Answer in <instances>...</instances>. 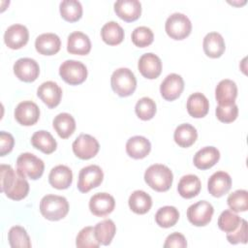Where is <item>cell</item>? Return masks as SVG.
<instances>
[{"instance_id": "obj_6", "label": "cell", "mask_w": 248, "mask_h": 248, "mask_svg": "<svg viewBox=\"0 0 248 248\" xmlns=\"http://www.w3.org/2000/svg\"><path fill=\"white\" fill-rule=\"evenodd\" d=\"M165 30L173 40H183L192 30V23L187 16L182 13H173L166 20Z\"/></svg>"}, {"instance_id": "obj_36", "label": "cell", "mask_w": 248, "mask_h": 248, "mask_svg": "<svg viewBox=\"0 0 248 248\" xmlns=\"http://www.w3.org/2000/svg\"><path fill=\"white\" fill-rule=\"evenodd\" d=\"M179 219V211L176 207L166 205L160 207L155 214V221L162 228H170L176 224Z\"/></svg>"}, {"instance_id": "obj_33", "label": "cell", "mask_w": 248, "mask_h": 248, "mask_svg": "<svg viewBox=\"0 0 248 248\" xmlns=\"http://www.w3.org/2000/svg\"><path fill=\"white\" fill-rule=\"evenodd\" d=\"M116 232V226L110 219L98 222L94 227L95 237L102 245H109Z\"/></svg>"}, {"instance_id": "obj_3", "label": "cell", "mask_w": 248, "mask_h": 248, "mask_svg": "<svg viewBox=\"0 0 248 248\" xmlns=\"http://www.w3.org/2000/svg\"><path fill=\"white\" fill-rule=\"evenodd\" d=\"M40 211L46 219L58 221L68 214L69 202L62 196L46 195L40 202Z\"/></svg>"}, {"instance_id": "obj_45", "label": "cell", "mask_w": 248, "mask_h": 248, "mask_svg": "<svg viewBox=\"0 0 248 248\" xmlns=\"http://www.w3.org/2000/svg\"><path fill=\"white\" fill-rule=\"evenodd\" d=\"M187 241L185 236L180 232H172L169 234L164 243V248H185Z\"/></svg>"}, {"instance_id": "obj_12", "label": "cell", "mask_w": 248, "mask_h": 248, "mask_svg": "<svg viewBox=\"0 0 248 248\" xmlns=\"http://www.w3.org/2000/svg\"><path fill=\"white\" fill-rule=\"evenodd\" d=\"M40 117V108L32 101H22L15 108L16 120L23 126L34 125Z\"/></svg>"}, {"instance_id": "obj_20", "label": "cell", "mask_w": 248, "mask_h": 248, "mask_svg": "<svg viewBox=\"0 0 248 248\" xmlns=\"http://www.w3.org/2000/svg\"><path fill=\"white\" fill-rule=\"evenodd\" d=\"M237 96V86L232 79H222L215 88V98L219 106H230L234 104Z\"/></svg>"}, {"instance_id": "obj_4", "label": "cell", "mask_w": 248, "mask_h": 248, "mask_svg": "<svg viewBox=\"0 0 248 248\" xmlns=\"http://www.w3.org/2000/svg\"><path fill=\"white\" fill-rule=\"evenodd\" d=\"M112 90L120 97H127L134 93L137 87V79L134 73L128 68L116 69L110 78Z\"/></svg>"}, {"instance_id": "obj_46", "label": "cell", "mask_w": 248, "mask_h": 248, "mask_svg": "<svg viewBox=\"0 0 248 248\" xmlns=\"http://www.w3.org/2000/svg\"><path fill=\"white\" fill-rule=\"evenodd\" d=\"M14 137L5 131L0 132V156H5L10 153L14 147Z\"/></svg>"}, {"instance_id": "obj_38", "label": "cell", "mask_w": 248, "mask_h": 248, "mask_svg": "<svg viewBox=\"0 0 248 248\" xmlns=\"http://www.w3.org/2000/svg\"><path fill=\"white\" fill-rule=\"evenodd\" d=\"M229 207L233 212H243L248 209V192L243 189L236 190L227 199Z\"/></svg>"}, {"instance_id": "obj_7", "label": "cell", "mask_w": 248, "mask_h": 248, "mask_svg": "<svg viewBox=\"0 0 248 248\" xmlns=\"http://www.w3.org/2000/svg\"><path fill=\"white\" fill-rule=\"evenodd\" d=\"M59 75L65 82L71 85H78L86 79L87 68L82 62L70 59L60 65Z\"/></svg>"}, {"instance_id": "obj_10", "label": "cell", "mask_w": 248, "mask_h": 248, "mask_svg": "<svg viewBox=\"0 0 248 248\" xmlns=\"http://www.w3.org/2000/svg\"><path fill=\"white\" fill-rule=\"evenodd\" d=\"M72 148L78 158L88 160L97 155L100 149V144L94 137L88 134H80L74 140Z\"/></svg>"}, {"instance_id": "obj_40", "label": "cell", "mask_w": 248, "mask_h": 248, "mask_svg": "<svg viewBox=\"0 0 248 248\" xmlns=\"http://www.w3.org/2000/svg\"><path fill=\"white\" fill-rule=\"evenodd\" d=\"M241 220L242 219L233 211L226 209L220 214L217 224L221 231L228 233L233 232L239 226Z\"/></svg>"}, {"instance_id": "obj_41", "label": "cell", "mask_w": 248, "mask_h": 248, "mask_svg": "<svg viewBox=\"0 0 248 248\" xmlns=\"http://www.w3.org/2000/svg\"><path fill=\"white\" fill-rule=\"evenodd\" d=\"M132 42L136 46L145 47L152 44L154 40V34L152 30L147 26H139L134 29L131 35Z\"/></svg>"}, {"instance_id": "obj_43", "label": "cell", "mask_w": 248, "mask_h": 248, "mask_svg": "<svg viewBox=\"0 0 248 248\" xmlns=\"http://www.w3.org/2000/svg\"><path fill=\"white\" fill-rule=\"evenodd\" d=\"M215 114L218 120L224 123H231L237 118L238 108L234 104L230 106H219L215 109Z\"/></svg>"}, {"instance_id": "obj_44", "label": "cell", "mask_w": 248, "mask_h": 248, "mask_svg": "<svg viewBox=\"0 0 248 248\" xmlns=\"http://www.w3.org/2000/svg\"><path fill=\"white\" fill-rule=\"evenodd\" d=\"M227 239L231 244H237L247 242V222L242 219L239 226L231 232L227 233Z\"/></svg>"}, {"instance_id": "obj_16", "label": "cell", "mask_w": 248, "mask_h": 248, "mask_svg": "<svg viewBox=\"0 0 248 248\" xmlns=\"http://www.w3.org/2000/svg\"><path fill=\"white\" fill-rule=\"evenodd\" d=\"M184 89V80L177 74H170L162 81L160 85V93L167 101L177 99Z\"/></svg>"}, {"instance_id": "obj_1", "label": "cell", "mask_w": 248, "mask_h": 248, "mask_svg": "<svg viewBox=\"0 0 248 248\" xmlns=\"http://www.w3.org/2000/svg\"><path fill=\"white\" fill-rule=\"evenodd\" d=\"M1 187L2 193L14 201L24 199L29 192V183L24 176L15 171L10 165L2 164L0 166Z\"/></svg>"}, {"instance_id": "obj_2", "label": "cell", "mask_w": 248, "mask_h": 248, "mask_svg": "<svg viewBox=\"0 0 248 248\" xmlns=\"http://www.w3.org/2000/svg\"><path fill=\"white\" fill-rule=\"evenodd\" d=\"M173 180L171 170L165 165L154 164L148 167L144 172V181L157 192L168 191Z\"/></svg>"}, {"instance_id": "obj_13", "label": "cell", "mask_w": 248, "mask_h": 248, "mask_svg": "<svg viewBox=\"0 0 248 248\" xmlns=\"http://www.w3.org/2000/svg\"><path fill=\"white\" fill-rule=\"evenodd\" d=\"M29 40V31L22 24H13L4 33V42L12 49H18L24 46Z\"/></svg>"}, {"instance_id": "obj_9", "label": "cell", "mask_w": 248, "mask_h": 248, "mask_svg": "<svg viewBox=\"0 0 248 248\" xmlns=\"http://www.w3.org/2000/svg\"><path fill=\"white\" fill-rule=\"evenodd\" d=\"M214 208L206 201H199L191 204L187 209V218L191 224L197 227L206 226L212 219Z\"/></svg>"}, {"instance_id": "obj_24", "label": "cell", "mask_w": 248, "mask_h": 248, "mask_svg": "<svg viewBox=\"0 0 248 248\" xmlns=\"http://www.w3.org/2000/svg\"><path fill=\"white\" fill-rule=\"evenodd\" d=\"M202 47L204 53L210 58L220 57L226 48L223 36L218 32L207 33L202 42Z\"/></svg>"}, {"instance_id": "obj_29", "label": "cell", "mask_w": 248, "mask_h": 248, "mask_svg": "<svg viewBox=\"0 0 248 248\" xmlns=\"http://www.w3.org/2000/svg\"><path fill=\"white\" fill-rule=\"evenodd\" d=\"M128 203L133 212L137 214H145L152 206V199L146 192L136 190L130 195Z\"/></svg>"}, {"instance_id": "obj_30", "label": "cell", "mask_w": 248, "mask_h": 248, "mask_svg": "<svg viewBox=\"0 0 248 248\" xmlns=\"http://www.w3.org/2000/svg\"><path fill=\"white\" fill-rule=\"evenodd\" d=\"M198 138L197 129L189 123L178 125L173 133V140L180 147H189Z\"/></svg>"}, {"instance_id": "obj_23", "label": "cell", "mask_w": 248, "mask_h": 248, "mask_svg": "<svg viewBox=\"0 0 248 248\" xmlns=\"http://www.w3.org/2000/svg\"><path fill=\"white\" fill-rule=\"evenodd\" d=\"M67 50L71 54H88L91 50V42L89 37L80 31H75L71 33L68 36Z\"/></svg>"}, {"instance_id": "obj_34", "label": "cell", "mask_w": 248, "mask_h": 248, "mask_svg": "<svg viewBox=\"0 0 248 248\" xmlns=\"http://www.w3.org/2000/svg\"><path fill=\"white\" fill-rule=\"evenodd\" d=\"M101 37L103 41L109 46H116L124 39L123 28L115 21L105 23L101 29Z\"/></svg>"}, {"instance_id": "obj_14", "label": "cell", "mask_w": 248, "mask_h": 248, "mask_svg": "<svg viewBox=\"0 0 248 248\" xmlns=\"http://www.w3.org/2000/svg\"><path fill=\"white\" fill-rule=\"evenodd\" d=\"M138 69L145 78L154 79L158 78L162 72V61L156 54L147 52L142 54L139 59Z\"/></svg>"}, {"instance_id": "obj_42", "label": "cell", "mask_w": 248, "mask_h": 248, "mask_svg": "<svg viewBox=\"0 0 248 248\" xmlns=\"http://www.w3.org/2000/svg\"><path fill=\"white\" fill-rule=\"evenodd\" d=\"M76 245L78 248H98L101 244L95 237L94 228L88 226L80 230L76 238Z\"/></svg>"}, {"instance_id": "obj_28", "label": "cell", "mask_w": 248, "mask_h": 248, "mask_svg": "<svg viewBox=\"0 0 248 248\" xmlns=\"http://www.w3.org/2000/svg\"><path fill=\"white\" fill-rule=\"evenodd\" d=\"M202 188L200 178L195 174L183 175L177 185L178 194L184 199H192L196 197Z\"/></svg>"}, {"instance_id": "obj_27", "label": "cell", "mask_w": 248, "mask_h": 248, "mask_svg": "<svg viewBox=\"0 0 248 248\" xmlns=\"http://www.w3.org/2000/svg\"><path fill=\"white\" fill-rule=\"evenodd\" d=\"M151 150L150 141L142 136H134L126 142V152L134 159H142L146 157Z\"/></svg>"}, {"instance_id": "obj_25", "label": "cell", "mask_w": 248, "mask_h": 248, "mask_svg": "<svg viewBox=\"0 0 248 248\" xmlns=\"http://www.w3.org/2000/svg\"><path fill=\"white\" fill-rule=\"evenodd\" d=\"M220 159V152L214 146H204L194 155V165L200 170L212 168Z\"/></svg>"}, {"instance_id": "obj_17", "label": "cell", "mask_w": 248, "mask_h": 248, "mask_svg": "<svg viewBox=\"0 0 248 248\" xmlns=\"http://www.w3.org/2000/svg\"><path fill=\"white\" fill-rule=\"evenodd\" d=\"M37 95L49 108H53L60 104L62 89L56 82L48 80L38 87Z\"/></svg>"}, {"instance_id": "obj_5", "label": "cell", "mask_w": 248, "mask_h": 248, "mask_svg": "<svg viewBox=\"0 0 248 248\" xmlns=\"http://www.w3.org/2000/svg\"><path fill=\"white\" fill-rule=\"evenodd\" d=\"M44 170L43 160L32 153H22L16 159V171L24 177L33 180L39 179L43 175Z\"/></svg>"}, {"instance_id": "obj_35", "label": "cell", "mask_w": 248, "mask_h": 248, "mask_svg": "<svg viewBox=\"0 0 248 248\" xmlns=\"http://www.w3.org/2000/svg\"><path fill=\"white\" fill-rule=\"evenodd\" d=\"M59 11L61 16L69 21H78L82 16V6L78 0H63L60 2Z\"/></svg>"}, {"instance_id": "obj_31", "label": "cell", "mask_w": 248, "mask_h": 248, "mask_svg": "<svg viewBox=\"0 0 248 248\" xmlns=\"http://www.w3.org/2000/svg\"><path fill=\"white\" fill-rule=\"evenodd\" d=\"M31 143L35 148L41 150L45 154L52 153L57 147L55 139L49 132L45 130L35 132L31 137Z\"/></svg>"}, {"instance_id": "obj_22", "label": "cell", "mask_w": 248, "mask_h": 248, "mask_svg": "<svg viewBox=\"0 0 248 248\" xmlns=\"http://www.w3.org/2000/svg\"><path fill=\"white\" fill-rule=\"evenodd\" d=\"M35 47L40 54L53 55L60 50L61 41L54 33H44L36 38Z\"/></svg>"}, {"instance_id": "obj_39", "label": "cell", "mask_w": 248, "mask_h": 248, "mask_svg": "<svg viewBox=\"0 0 248 248\" xmlns=\"http://www.w3.org/2000/svg\"><path fill=\"white\" fill-rule=\"evenodd\" d=\"M156 103L149 97L140 98L135 107L136 114L141 120H149L156 113Z\"/></svg>"}, {"instance_id": "obj_32", "label": "cell", "mask_w": 248, "mask_h": 248, "mask_svg": "<svg viewBox=\"0 0 248 248\" xmlns=\"http://www.w3.org/2000/svg\"><path fill=\"white\" fill-rule=\"evenodd\" d=\"M52 125L58 136L62 139L69 138L76 130V120L68 112L57 114L52 121Z\"/></svg>"}, {"instance_id": "obj_26", "label": "cell", "mask_w": 248, "mask_h": 248, "mask_svg": "<svg viewBox=\"0 0 248 248\" xmlns=\"http://www.w3.org/2000/svg\"><path fill=\"white\" fill-rule=\"evenodd\" d=\"M188 113L194 118L204 117L209 109L207 98L201 92H195L188 97L186 104Z\"/></svg>"}, {"instance_id": "obj_18", "label": "cell", "mask_w": 248, "mask_h": 248, "mask_svg": "<svg viewBox=\"0 0 248 248\" xmlns=\"http://www.w3.org/2000/svg\"><path fill=\"white\" fill-rule=\"evenodd\" d=\"M232 187V178L226 171L214 172L207 181V190L213 197L220 198L227 194Z\"/></svg>"}, {"instance_id": "obj_37", "label": "cell", "mask_w": 248, "mask_h": 248, "mask_svg": "<svg viewBox=\"0 0 248 248\" xmlns=\"http://www.w3.org/2000/svg\"><path fill=\"white\" fill-rule=\"evenodd\" d=\"M8 239L12 248H30L31 241L26 230L21 226H14L8 232Z\"/></svg>"}, {"instance_id": "obj_15", "label": "cell", "mask_w": 248, "mask_h": 248, "mask_svg": "<svg viewBox=\"0 0 248 248\" xmlns=\"http://www.w3.org/2000/svg\"><path fill=\"white\" fill-rule=\"evenodd\" d=\"M114 206V198L108 193H96L89 200V209L93 215L98 217L111 213Z\"/></svg>"}, {"instance_id": "obj_19", "label": "cell", "mask_w": 248, "mask_h": 248, "mask_svg": "<svg viewBox=\"0 0 248 248\" xmlns=\"http://www.w3.org/2000/svg\"><path fill=\"white\" fill-rule=\"evenodd\" d=\"M114 12L124 21L137 20L141 14V4L139 0H118L114 3Z\"/></svg>"}, {"instance_id": "obj_21", "label": "cell", "mask_w": 248, "mask_h": 248, "mask_svg": "<svg viewBox=\"0 0 248 248\" xmlns=\"http://www.w3.org/2000/svg\"><path fill=\"white\" fill-rule=\"evenodd\" d=\"M73 181V172L71 169L65 165H57L51 169L48 174L49 184L58 190L67 189Z\"/></svg>"}, {"instance_id": "obj_11", "label": "cell", "mask_w": 248, "mask_h": 248, "mask_svg": "<svg viewBox=\"0 0 248 248\" xmlns=\"http://www.w3.org/2000/svg\"><path fill=\"white\" fill-rule=\"evenodd\" d=\"M14 73L18 79L24 82H32L39 77L40 67L36 60L23 57L17 59L15 62Z\"/></svg>"}, {"instance_id": "obj_8", "label": "cell", "mask_w": 248, "mask_h": 248, "mask_svg": "<svg viewBox=\"0 0 248 248\" xmlns=\"http://www.w3.org/2000/svg\"><path fill=\"white\" fill-rule=\"evenodd\" d=\"M104 178L102 169L97 165H89L82 168L78 173V189L81 193H87L91 189L98 187Z\"/></svg>"}]
</instances>
